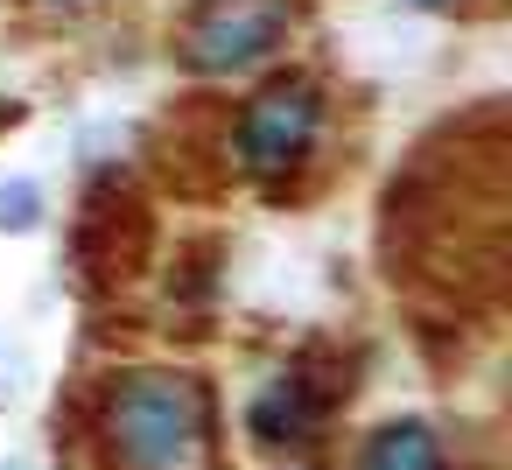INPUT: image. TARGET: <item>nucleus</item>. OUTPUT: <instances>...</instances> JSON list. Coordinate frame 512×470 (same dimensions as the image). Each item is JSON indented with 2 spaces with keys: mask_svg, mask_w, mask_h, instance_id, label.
<instances>
[{
  "mask_svg": "<svg viewBox=\"0 0 512 470\" xmlns=\"http://www.w3.org/2000/svg\"><path fill=\"white\" fill-rule=\"evenodd\" d=\"M414 8H442V0H414Z\"/></svg>",
  "mask_w": 512,
  "mask_h": 470,
  "instance_id": "7",
  "label": "nucleus"
},
{
  "mask_svg": "<svg viewBox=\"0 0 512 470\" xmlns=\"http://www.w3.org/2000/svg\"><path fill=\"white\" fill-rule=\"evenodd\" d=\"M288 29H295L288 0H211V8L190 22L183 50H190L197 71H246L260 57H274Z\"/></svg>",
  "mask_w": 512,
  "mask_h": 470,
  "instance_id": "2",
  "label": "nucleus"
},
{
  "mask_svg": "<svg viewBox=\"0 0 512 470\" xmlns=\"http://www.w3.org/2000/svg\"><path fill=\"white\" fill-rule=\"evenodd\" d=\"M204 442V393L190 379H127L113 400V449L141 470H176Z\"/></svg>",
  "mask_w": 512,
  "mask_h": 470,
  "instance_id": "1",
  "label": "nucleus"
},
{
  "mask_svg": "<svg viewBox=\"0 0 512 470\" xmlns=\"http://www.w3.org/2000/svg\"><path fill=\"white\" fill-rule=\"evenodd\" d=\"M365 470H442V442L428 435V428H386V435H372V449H365Z\"/></svg>",
  "mask_w": 512,
  "mask_h": 470,
  "instance_id": "4",
  "label": "nucleus"
},
{
  "mask_svg": "<svg viewBox=\"0 0 512 470\" xmlns=\"http://www.w3.org/2000/svg\"><path fill=\"white\" fill-rule=\"evenodd\" d=\"M0 225H36V183H0Z\"/></svg>",
  "mask_w": 512,
  "mask_h": 470,
  "instance_id": "6",
  "label": "nucleus"
},
{
  "mask_svg": "<svg viewBox=\"0 0 512 470\" xmlns=\"http://www.w3.org/2000/svg\"><path fill=\"white\" fill-rule=\"evenodd\" d=\"M302 421H309V407H302V393H295V386H274V393H267V400L253 407V428H260L267 442H281V435H295Z\"/></svg>",
  "mask_w": 512,
  "mask_h": 470,
  "instance_id": "5",
  "label": "nucleus"
},
{
  "mask_svg": "<svg viewBox=\"0 0 512 470\" xmlns=\"http://www.w3.org/2000/svg\"><path fill=\"white\" fill-rule=\"evenodd\" d=\"M316 127H323L316 92H309V85H274V92L253 99V113L239 120V155H246V169L274 176V169H288V162L309 155Z\"/></svg>",
  "mask_w": 512,
  "mask_h": 470,
  "instance_id": "3",
  "label": "nucleus"
}]
</instances>
